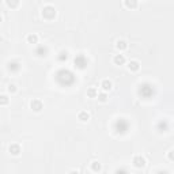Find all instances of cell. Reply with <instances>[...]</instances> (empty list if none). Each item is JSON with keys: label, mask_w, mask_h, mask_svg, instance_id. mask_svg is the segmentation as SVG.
Wrapping results in <instances>:
<instances>
[{"label": "cell", "mask_w": 174, "mask_h": 174, "mask_svg": "<svg viewBox=\"0 0 174 174\" xmlns=\"http://www.w3.org/2000/svg\"><path fill=\"white\" fill-rule=\"evenodd\" d=\"M42 15L45 16L46 19H52V18H55V15H56V10L52 5H46V7H44V10H42Z\"/></svg>", "instance_id": "6da1fadb"}, {"label": "cell", "mask_w": 174, "mask_h": 174, "mask_svg": "<svg viewBox=\"0 0 174 174\" xmlns=\"http://www.w3.org/2000/svg\"><path fill=\"white\" fill-rule=\"evenodd\" d=\"M132 163H133V166H135V167L142 169V167H144V166H146V163H147V162H146V158H144V156H142V155H136V156L133 158Z\"/></svg>", "instance_id": "7a4b0ae2"}, {"label": "cell", "mask_w": 174, "mask_h": 174, "mask_svg": "<svg viewBox=\"0 0 174 174\" xmlns=\"http://www.w3.org/2000/svg\"><path fill=\"white\" fill-rule=\"evenodd\" d=\"M30 108H31V110H34V112H41L42 108H44V105H42V102L40 99H33L30 102Z\"/></svg>", "instance_id": "3957f363"}, {"label": "cell", "mask_w": 174, "mask_h": 174, "mask_svg": "<svg viewBox=\"0 0 174 174\" xmlns=\"http://www.w3.org/2000/svg\"><path fill=\"white\" fill-rule=\"evenodd\" d=\"M128 69L132 72H136L140 69V63L138 61V60H131V61L128 63Z\"/></svg>", "instance_id": "277c9868"}, {"label": "cell", "mask_w": 174, "mask_h": 174, "mask_svg": "<svg viewBox=\"0 0 174 174\" xmlns=\"http://www.w3.org/2000/svg\"><path fill=\"white\" fill-rule=\"evenodd\" d=\"M116 48H117L120 52L127 51V49H128V44H127L125 40H117V41H116Z\"/></svg>", "instance_id": "5b68a950"}, {"label": "cell", "mask_w": 174, "mask_h": 174, "mask_svg": "<svg viewBox=\"0 0 174 174\" xmlns=\"http://www.w3.org/2000/svg\"><path fill=\"white\" fill-rule=\"evenodd\" d=\"M78 120H80L82 123H86L90 120V113L86 112V110H82V112L78 113Z\"/></svg>", "instance_id": "8992f818"}, {"label": "cell", "mask_w": 174, "mask_h": 174, "mask_svg": "<svg viewBox=\"0 0 174 174\" xmlns=\"http://www.w3.org/2000/svg\"><path fill=\"white\" fill-rule=\"evenodd\" d=\"M101 87H102L103 91H110V90H112V87H113V84H112V82H110L109 79H103L102 82H101Z\"/></svg>", "instance_id": "52a82bcc"}, {"label": "cell", "mask_w": 174, "mask_h": 174, "mask_svg": "<svg viewBox=\"0 0 174 174\" xmlns=\"http://www.w3.org/2000/svg\"><path fill=\"white\" fill-rule=\"evenodd\" d=\"M113 63L116 65H123V64H125V57H124V55H116V56L113 57Z\"/></svg>", "instance_id": "ba28073f"}, {"label": "cell", "mask_w": 174, "mask_h": 174, "mask_svg": "<svg viewBox=\"0 0 174 174\" xmlns=\"http://www.w3.org/2000/svg\"><path fill=\"white\" fill-rule=\"evenodd\" d=\"M8 150H10V152L12 154V155H15V156H18V155L21 154V146H19V144H11Z\"/></svg>", "instance_id": "9c48e42d"}, {"label": "cell", "mask_w": 174, "mask_h": 174, "mask_svg": "<svg viewBox=\"0 0 174 174\" xmlns=\"http://www.w3.org/2000/svg\"><path fill=\"white\" fill-rule=\"evenodd\" d=\"M124 5L127 7V8H136L138 7V0H124Z\"/></svg>", "instance_id": "30bf717a"}, {"label": "cell", "mask_w": 174, "mask_h": 174, "mask_svg": "<svg viewBox=\"0 0 174 174\" xmlns=\"http://www.w3.org/2000/svg\"><path fill=\"white\" fill-rule=\"evenodd\" d=\"M26 40H27L29 44H33V45H34V44L38 42V36H37V34H29V36L26 37Z\"/></svg>", "instance_id": "8fae6325"}, {"label": "cell", "mask_w": 174, "mask_h": 174, "mask_svg": "<svg viewBox=\"0 0 174 174\" xmlns=\"http://www.w3.org/2000/svg\"><path fill=\"white\" fill-rule=\"evenodd\" d=\"M98 95V90L95 88V87H90L88 90H87V97L90 98H97Z\"/></svg>", "instance_id": "7c38bea8"}, {"label": "cell", "mask_w": 174, "mask_h": 174, "mask_svg": "<svg viewBox=\"0 0 174 174\" xmlns=\"http://www.w3.org/2000/svg\"><path fill=\"white\" fill-rule=\"evenodd\" d=\"M5 4L8 8H16L19 5V0H5Z\"/></svg>", "instance_id": "4fadbf2b"}, {"label": "cell", "mask_w": 174, "mask_h": 174, "mask_svg": "<svg viewBox=\"0 0 174 174\" xmlns=\"http://www.w3.org/2000/svg\"><path fill=\"white\" fill-rule=\"evenodd\" d=\"M91 170L92 171H101V165H99V162H97V161H94V162H91Z\"/></svg>", "instance_id": "5bb4252c"}, {"label": "cell", "mask_w": 174, "mask_h": 174, "mask_svg": "<svg viewBox=\"0 0 174 174\" xmlns=\"http://www.w3.org/2000/svg\"><path fill=\"white\" fill-rule=\"evenodd\" d=\"M7 90H8V92H11V94H15V92L18 91V87H16V84H14V83H10V84L7 86Z\"/></svg>", "instance_id": "9a60e30c"}, {"label": "cell", "mask_w": 174, "mask_h": 174, "mask_svg": "<svg viewBox=\"0 0 174 174\" xmlns=\"http://www.w3.org/2000/svg\"><path fill=\"white\" fill-rule=\"evenodd\" d=\"M8 102H10V99L7 95H0V105L5 106V105H8Z\"/></svg>", "instance_id": "2e32d148"}, {"label": "cell", "mask_w": 174, "mask_h": 174, "mask_svg": "<svg viewBox=\"0 0 174 174\" xmlns=\"http://www.w3.org/2000/svg\"><path fill=\"white\" fill-rule=\"evenodd\" d=\"M97 97H98V99H99L101 102H106V101H108V95H106L105 92H101V94H98Z\"/></svg>", "instance_id": "e0dca14e"}, {"label": "cell", "mask_w": 174, "mask_h": 174, "mask_svg": "<svg viewBox=\"0 0 174 174\" xmlns=\"http://www.w3.org/2000/svg\"><path fill=\"white\" fill-rule=\"evenodd\" d=\"M167 158L170 159V161H174V156H173V150H170L169 154H167Z\"/></svg>", "instance_id": "ac0fdd59"}, {"label": "cell", "mask_w": 174, "mask_h": 174, "mask_svg": "<svg viewBox=\"0 0 174 174\" xmlns=\"http://www.w3.org/2000/svg\"><path fill=\"white\" fill-rule=\"evenodd\" d=\"M1 22H3V16L0 15V23H1Z\"/></svg>", "instance_id": "d6986e66"}]
</instances>
